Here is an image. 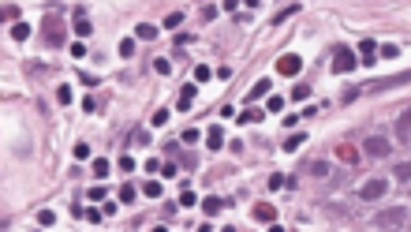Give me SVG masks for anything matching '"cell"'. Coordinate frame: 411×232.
Masks as SVG:
<instances>
[{
	"mask_svg": "<svg viewBox=\"0 0 411 232\" xmlns=\"http://www.w3.org/2000/svg\"><path fill=\"white\" fill-rule=\"evenodd\" d=\"M210 75H213V71L206 68V64H198V68H194V83H206V79H210Z\"/></svg>",
	"mask_w": 411,
	"mask_h": 232,
	"instance_id": "d6a6232c",
	"label": "cell"
},
{
	"mask_svg": "<svg viewBox=\"0 0 411 232\" xmlns=\"http://www.w3.org/2000/svg\"><path fill=\"white\" fill-rule=\"evenodd\" d=\"M135 195H138L135 184H124V187H120V202H135Z\"/></svg>",
	"mask_w": 411,
	"mask_h": 232,
	"instance_id": "cb8c5ba5",
	"label": "cell"
},
{
	"mask_svg": "<svg viewBox=\"0 0 411 232\" xmlns=\"http://www.w3.org/2000/svg\"><path fill=\"white\" fill-rule=\"evenodd\" d=\"M247 4H251V8H258V4H262V0H247Z\"/></svg>",
	"mask_w": 411,
	"mask_h": 232,
	"instance_id": "ab89813d",
	"label": "cell"
},
{
	"mask_svg": "<svg viewBox=\"0 0 411 232\" xmlns=\"http://www.w3.org/2000/svg\"><path fill=\"white\" fill-rule=\"evenodd\" d=\"M194 97H198V86H194V83H187V86H180V109H191V101H194Z\"/></svg>",
	"mask_w": 411,
	"mask_h": 232,
	"instance_id": "30bf717a",
	"label": "cell"
},
{
	"mask_svg": "<svg viewBox=\"0 0 411 232\" xmlns=\"http://www.w3.org/2000/svg\"><path fill=\"white\" fill-rule=\"evenodd\" d=\"M359 56H363L359 64H374L378 60V42H374V38H363L359 42Z\"/></svg>",
	"mask_w": 411,
	"mask_h": 232,
	"instance_id": "8992f818",
	"label": "cell"
},
{
	"mask_svg": "<svg viewBox=\"0 0 411 232\" xmlns=\"http://www.w3.org/2000/svg\"><path fill=\"white\" fill-rule=\"evenodd\" d=\"M396 52H400V49H396V45H381V56H385V60H393Z\"/></svg>",
	"mask_w": 411,
	"mask_h": 232,
	"instance_id": "f35d334b",
	"label": "cell"
},
{
	"mask_svg": "<svg viewBox=\"0 0 411 232\" xmlns=\"http://www.w3.org/2000/svg\"><path fill=\"white\" fill-rule=\"evenodd\" d=\"M206 146H210V150H221V146H225V128H221V124H213V128L206 131Z\"/></svg>",
	"mask_w": 411,
	"mask_h": 232,
	"instance_id": "9c48e42d",
	"label": "cell"
},
{
	"mask_svg": "<svg viewBox=\"0 0 411 232\" xmlns=\"http://www.w3.org/2000/svg\"><path fill=\"white\" fill-rule=\"evenodd\" d=\"M336 157H340V161H348V165H359V150H355V146H340V150H336Z\"/></svg>",
	"mask_w": 411,
	"mask_h": 232,
	"instance_id": "5bb4252c",
	"label": "cell"
},
{
	"mask_svg": "<svg viewBox=\"0 0 411 232\" xmlns=\"http://www.w3.org/2000/svg\"><path fill=\"white\" fill-rule=\"evenodd\" d=\"M307 94H311V86H295V90H292V97H295V101H303Z\"/></svg>",
	"mask_w": 411,
	"mask_h": 232,
	"instance_id": "74e56055",
	"label": "cell"
},
{
	"mask_svg": "<svg viewBox=\"0 0 411 232\" xmlns=\"http://www.w3.org/2000/svg\"><path fill=\"white\" fill-rule=\"evenodd\" d=\"M11 38H15V42H26V38H30V26H26V23H15V26H11Z\"/></svg>",
	"mask_w": 411,
	"mask_h": 232,
	"instance_id": "ac0fdd59",
	"label": "cell"
},
{
	"mask_svg": "<svg viewBox=\"0 0 411 232\" xmlns=\"http://www.w3.org/2000/svg\"><path fill=\"white\" fill-rule=\"evenodd\" d=\"M221 210H225V202H221V198H202V214H221Z\"/></svg>",
	"mask_w": 411,
	"mask_h": 232,
	"instance_id": "9a60e30c",
	"label": "cell"
},
{
	"mask_svg": "<svg viewBox=\"0 0 411 232\" xmlns=\"http://www.w3.org/2000/svg\"><path fill=\"white\" fill-rule=\"evenodd\" d=\"M277 71H280V75H299V71H303V60L295 56V52H284V56L277 60Z\"/></svg>",
	"mask_w": 411,
	"mask_h": 232,
	"instance_id": "5b68a950",
	"label": "cell"
},
{
	"mask_svg": "<svg viewBox=\"0 0 411 232\" xmlns=\"http://www.w3.org/2000/svg\"><path fill=\"white\" fill-rule=\"evenodd\" d=\"M385 191H389V180H385V176H370V180H366V184L359 187V198H366V202H374V198H381Z\"/></svg>",
	"mask_w": 411,
	"mask_h": 232,
	"instance_id": "7a4b0ae2",
	"label": "cell"
},
{
	"mask_svg": "<svg viewBox=\"0 0 411 232\" xmlns=\"http://www.w3.org/2000/svg\"><path fill=\"white\" fill-rule=\"evenodd\" d=\"M101 214H105V210H83V217H86L90 225H97V221H101Z\"/></svg>",
	"mask_w": 411,
	"mask_h": 232,
	"instance_id": "d590c367",
	"label": "cell"
},
{
	"mask_svg": "<svg viewBox=\"0 0 411 232\" xmlns=\"http://www.w3.org/2000/svg\"><path fill=\"white\" fill-rule=\"evenodd\" d=\"M266 109H269V112H280V109H284V97H280V94H269V97H266Z\"/></svg>",
	"mask_w": 411,
	"mask_h": 232,
	"instance_id": "d6986e66",
	"label": "cell"
},
{
	"mask_svg": "<svg viewBox=\"0 0 411 232\" xmlns=\"http://www.w3.org/2000/svg\"><path fill=\"white\" fill-rule=\"evenodd\" d=\"M180 206H198V195H194V191H183V195H180Z\"/></svg>",
	"mask_w": 411,
	"mask_h": 232,
	"instance_id": "1f68e13d",
	"label": "cell"
},
{
	"mask_svg": "<svg viewBox=\"0 0 411 232\" xmlns=\"http://www.w3.org/2000/svg\"><path fill=\"white\" fill-rule=\"evenodd\" d=\"M408 217L411 214L404 206H389V210H381V214H374V229H404Z\"/></svg>",
	"mask_w": 411,
	"mask_h": 232,
	"instance_id": "6da1fadb",
	"label": "cell"
},
{
	"mask_svg": "<svg viewBox=\"0 0 411 232\" xmlns=\"http://www.w3.org/2000/svg\"><path fill=\"white\" fill-rule=\"evenodd\" d=\"M45 38H49V45H64V26L52 23V15L45 19Z\"/></svg>",
	"mask_w": 411,
	"mask_h": 232,
	"instance_id": "ba28073f",
	"label": "cell"
},
{
	"mask_svg": "<svg viewBox=\"0 0 411 232\" xmlns=\"http://www.w3.org/2000/svg\"><path fill=\"white\" fill-rule=\"evenodd\" d=\"M266 90H273V83H269V79H258V83H254L251 90H247V101H258V97L266 94Z\"/></svg>",
	"mask_w": 411,
	"mask_h": 232,
	"instance_id": "7c38bea8",
	"label": "cell"
},
{
	"mask_svg": "<svg viewBox=\"0 0 411 232\" xmlns=\"http://www.w3.org/2000/svg\"><path fill=\"white\" fill-rule=\"evenodd\" d=\"M71 97H75V94H71V86H56V101L60 105H71Z\"/></svg>",
	"mask_w": 411,
	"mask_h": 232,
	"instance_id": "7402d4cb",
	"label": "cell"
},
{
	"mask_svg": "<svg viewBox=\"0 0 411 232\" xmlns=\"http://www.w3.org/2000/svg\"><path fill=\"white\" fill-rule=\"evenodd\" d=\"M38 225H56V214H52V210H42V214H38Z\"/></svg>",
	"mask_w": 411,
	"mask_h": 232,
	"instance_id": "e575fe53",
	"label": "cell"
},
{
	"mask_svg": "<svg viewBox=\"0 0 411 232\" xmlns=\"http://www.w3.org/2000/svg\"><path fill=\"white\" fill-rule=\"evenodd\" d=\"M135 38H142V42H153V38H157V26H153V23H138V26H135Z\"/></svg>",
	"mask_w": 411,
	"mask_h": 232,
	"instance_id": "4fadbf2b",
	"label": "cell"
},
{
	"mask_svg": "<svg viewBox=\"0 0 411 232\" xmlns=\"http://www.w3.org/2000/svg\"><path fill=\"white\" fill-rule=\"evenodd\" d=\"M295 11H299V4H292V8H280L277 15H273V23H284V19H292Z\"/></svg>",
	"mask_w": 411,
	"mask_h": 232,
	"instance_id": "d4e9b609",
	"label": "cell"
},
{
	"mask_svg": "<svg viewBox=\"0 0 411 232\" xmlns=\"http://www.w3.org/2000/svg\"><path fill=\"white\" fill-rule=\"evenodd\" d=\"M311 172L314 176H329V161H311Z\"/></svg>",
	"mask_w": 411,
	"mask_h": 232,
	"instance_id": "4dcf8cb0",
	"label": "cell"
},
{
	"mask_svg": "<svg viewBox=\"0 0 411 232\" xmlns=\"http://www.w3.org/2000/svg\"><path fill=\"white\" fill-rule=\"evenodd\" d=\"M75 157H79V161H86V157H90V146H86V142H79V146H75Z\"/></svg>",
	"mask_w": 411,
	"mask_h": 232,
	"instance_id": "8d00e7d4",
	"label": "cell"
},
{
	"mask_svg": "<svg viewBox=\"0 0 411 232\" xmlns=\"http://www.w3.org/2000/svg\"><path fill=\"white\" fill-rule=\"evenodd\" d=\"M269 187H273V191L288 187V176H280V172H273V176H269Z\"/></svg>",
	"mask_w": 411,
	"mask_h": 232,
	"instance_id": "484cf974",
	"label": "cell"
},
{
	"mask_svg": "<svg viewBox=\"0 0 411 232\" xmlns=\"http://www.w3.org/2000/svg\"><path fill=\"white\" fill-rule=\"evenodd\" d=\"M180 23H183V11H168V15H165V26H168V30H172V26H180Z\"/></svg>",
	"mask_w": 411,
	"mask_h": 232,
	"instance_id": "4316f807",
	"label": "cell"
},
{
	"mask_svg": "<svg viewBox=\"0 0 411 232\" xmlns=\"http://www.w3.org/2000/svg\"><path fill=\"white\" fill-rule=\"evenodd\" d=\"M251 214H254V221H258V225H273V221H277V210L269 206V202H258Z\"/></svg>",
	"mask_w": 411,
	"mask_h": 232,
	"instance_id": "52a82bcc",
	"label": "cell"
},
{
	"mask_svg": "<svg viewBox=\"0 0 411 232\" xmlns=\"http://www.w3.org/2000/svg\"><path fill=\"white\" fill-rule=\"evenodd\" d=\"M396 135H400V142H411V109L396 120Z\"/></svg>",
	"mask_w": 411,
	"mask_h": 232,
	"instance_id": "8fae6325",
	"label": "cell"
},
{
	"mask_svg": "<svg viewBox=\"0 0 411 232\" xmlns=\"http://www.w3.org/2000/svg\"><path fill=\"white\" fill-rule=\"evenodd\" d=\"M355 64H359V60H355V52H352V49H336V56H333V71H336V75L352 71Z\"/></svg>",
	"mask_w": 411,
	"mask_h": 232,
	"instance_id": "277c9868",
	"label": "cell"
},
{
	"mask_svg": "<svg viewBox=\"0 0 411 232\" xmlns=\"http://www.w3.org/2000/svg\"><path fill=\"white\" fill-rule=\"evenodd\" d=\"M396 180H411V161H400V165H396Z\"/></svg>",
	"mask_w": 411,
	"mask_h": 232,
	"instance_id": "83f0119b",
	"label": "cell"
},
{
	"mask_svg": "<svg viewBox=\"0 0 411 232\" xmlns=\"http://www.w3.org/2000/svg\"><path fill=\"white\" fill-rule=\"evenodd\" d=\"M168 120H172V116H168V109H157V112H153V124H157V128H165Z\"/></svg>",
	"mask_w": 411,
	"mask_h": 232,
	"instance_id": "836d02e7",
	"label": "cell"
},
{
	"mask_svg": "<svg viewBox=\"0 0 411 232\" xmlns=\"http://www.w3.org/2000/svg\"><path fill=\"white\" fill-rule=\"evenodd\" d=\"M120 56H135V38H124V42H120Z\"/></svg>",
	"mask_w": 411,
	"mask_h": 232,
	"instance_id": "f1b7e54d",
	"label": "cell"
},
{
	"mask_svg": "<svg viewBox=\"0 0 411 232\" xmlns=\"http://www.w3.org/2000/svg\"><path fill=\"white\" fill-rule=\"evenodd\" d=\"M142 195H146V198H161V184H157V180H146V184H142Z\"/></svg>",
	"mask_w": 411,
	"mask_h": 232,
	"instance_id": "e0dca14e",
	"label": "cell"
},
{
	"mask_svg": "<svg viewBox=\"0 0 411 232\" xmlns=\"http://www.w3.org/2000/svg\"><path fill=\"white\" fill-rule=\"evenodd\" d=\"M109 169H112V165L105 161V157H97V161H93V176H97V180H105V176H109Z\"/></svg>",
	"mask_w": 411,
	"mask_h": 232,
	"instance_id": "2e32d148",
	"label": "cell"
},
{
	"mask_svg": "<svg viewBox=\"0 0 411 232\" xmlns=\"http://www.w3.org/2000/svg\"><path fill=\"white\" fill-rule=\"evenodd\" d=\"M258 120H262L258 109H243V112H239V124H258Z\"/></svg>",
	"mask_w": 411,
	"mask_h": 232,
	"instance_id": "ffe728a7",
	"label": "cell"
},
{
	"mask_svg": "<svg viewBox=\"0 0 411 232\" xmlns=\"http://www.w3.org/2000/svg\"><path fill=\"white\" fill-rule=\"evenodd\" d=\"M153 71H157V75H168V71H172V64H168L165 56H157V60H153Z\"/></svg>",
	"mask_w": 411,
	"mask_h": 232,
	"instance_id": "f546056e",
	"label": "cell"
},
{
	"mask_svg": "<svg viewBox=\"0 0 411 232\" xmlns=\"http://www.w3.org/2000/svg\"><path fill=\"white\" fill-rule=\"evenodd\" d=\"M363 154H366V157H389L393 150H389V142L381 135H370L366 142H363Z\"/></svg>",
	"mask_w": 411,
	"mask_h": 232,
	"instance_id": "3957f363",
	"label": "cell"
},
{
	"mask_svg": "<svg viewBox=\"0 0 411 232\" xmlns=\"http://www.w3.org/2000/svg\"><path fill=\"white\" fill-rule=\"evenodd\" d=\"M303 142H307V135H303V131H295V135H292V139L284 142V150L292 154V150H295V146H303Z\"/></svg>",
	"mask_w": 411,
	"mask_h": 232,
	"instance_id": "44dd1931",
	"label": "cell"
},
{
	"mask_svg": "<svg viewBox=\"0 0 411 232\" xmlns=\"http://www.w3.org/2000/svg\"><path fill=\"white\" fill-rule=\"evenodd\" d=\"M75 34H79V38H86V34H90V23H86V15H83V11H79V19H75Z\"/></svg>",
	"mask_w": 411,
	"mask_h": 232,
	"instance_id": "603a6c76",
	"label": "cell"
}]
</instances>
